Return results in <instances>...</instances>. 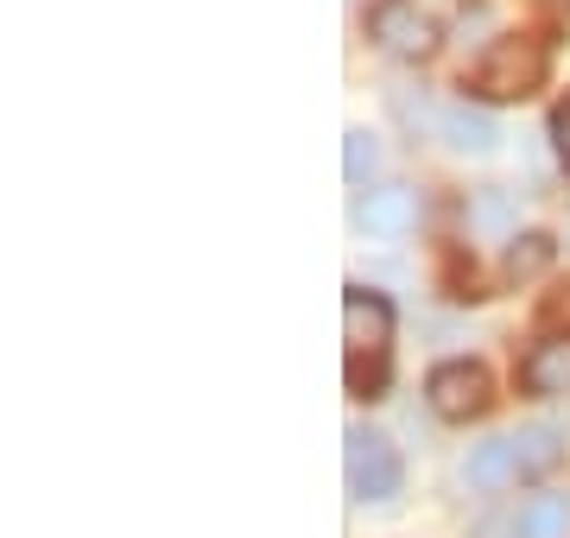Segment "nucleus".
<instances>
[{"label": "nucleus", "mask_w": 570, "mask_h": 538, "mask_svg": "<svg viewBox=\"0 0 570 538\" xmlns=\"http://www.w3.org/2000/svg\"><path fill=\"white\" fill-rule=\"evenodd\" d=\"M551 253H558V241H551V235H539V228H532V235H513L508 279H520V286H527V279H539V272L551 267Z\"/></svg>", "instance_id": "nucleus-12"}, {"label": "nucleus", "mask_w": 570, "mask_h": 538, "mask_svg": "<svg viewBox=\"0 0 570 538\" xmlns=\"http://www.w3.org/2000/svg\"><path fill=\"white\" fill-rule=\"evenodd\" d=\"M343 456H348V495H355V500H393V495H400L406 469H400V450H393L381 431L348 425Z\"/></svg>", "instance_id": "nucleus-4"}, {"label": "nucleus", "mask_w": 570, "mask_h": 538, "mask_svg": "<svg viewBox=\"0 0 570 538\" xmlns=\"http://www.w3.org/2000/svg\"><path fill=\"white\" fill-rule=\"evenodd\" d=\"M438 133H444L450 152H463V159H489L494 146H501V127H494L489 108H469V102H444L438 108Z\"/></svg>", "instance_id": "nucleus-7"}, {"label": "nucleus", "mask_w": 570, "mask_h": 538, "mask_svg": "<svg viewBox=\"0 0 570 538\" xmlns=\"http://www.w3.org/2000/svg\"><path fill=\"white\" fill-rule=\"evenodd\" d=\"M475 222H489V228H508V203H501V197H482V203H475Z\"/></svg>", "instance_id": "nucleus-14"}, {"label": "nucleus", "mask_w": 570, "mask_h": 538, "mask_svg": "<svg viewBox=\"0 0 570 538\" xmlns=\"http://www.w3.org/2000/svg\"><path fill=\"white\" fill-rule=\"evenodd\" d=\"M463 476L475 495H501V488H513L520 481V456H513V437H489V444H475L463 462Z\"/></svg>", "instance_id": "nucleus-9"}, {"label": "nucleus", "mask_w": 570, "mask_h": 538, "mask_svg": "<svg viewBox=\"0 0 570 538\" xmlns=\"http://www.w3.org/2000/svg\"><path fill=\"white\" fill-rule=\"evenodd\" d=\"M546 83V44L527 39V32H508V39L489 44V58L475 63V89L489 102H520Z\"/></svg>", "instance_id": "nucleus-2"}, {"label": "nucleus", "mask_w": 570, "mask_h": 538, "mask_svg": "<svg viewBox=\"0 0 570 538\" xmlns=\"http://www.w3.org/2000/svg\"><path fill=\"white\" fill-rule=\"evenodd\" d=\"M513 456H520V481H539L546 469H558L564 444H558L551 425H520V431H513Z\"/></svg>", "instance_id": "nucleus-11"}, {"label": "nucleus", "mask_w": 570, "mask_h": 538, "mask_svg": "<svg viewBox=\"0 0 570 538\" xmlns=\"http://www.w3.org/2000/svg\"><path fill=\"white\" fill-rule=\"evenodd\" d=\"M374 166H381V146H374V133H367V127H348V133H343V171H348V185H367V178H374Z\"/></svg>", "instance_id": "nucleus-13"}, {"label": "nucleus", "mask_w": 570, "mask_h": 538, "mask_svg": "<svg viewBox=\"0 0 570 538\" xmlns=\"http://www.w3.org/2000/svg\"><path fill=\"white\" fill-rule=\"evenodd\" d=\"M343 355H348V393L381 399L387 393V355H393V305L381 291H343Z\"/></svg>", "instance_id": "nucleus-1"}, {"label": "nucleus", "mask_w": 570, "mask_h": 538, "mask_svg": "<svg viewBox=\"0 0 570 538\" xmlns=\"http://www.w3.org/2000/svg\"><path fill=\"white\" fill-rule=\"evenodd\" d=\"M367 39L381 44L387 58L419 63V58H431V51H438L444 20H438V13H425L419 0H381V7L367 13Z\"/></svg>", "instance_id": "nucleus-3"}, {"label": "nucleus", "mask_w": 570, "mask_h": 538, "mask_svg": "<svg viewBox=\"0 0 570 538\" xmlns=\"http://www.w3.org/2000/svg\"><path fill=\"white\" fill-rule=\"evenodd\" d=\"M570 532V500L564 495H532L513 514V538H564Z\"/></svg>", "instance_id": "nucleus-10"}, {"label": "nucleus", "mask_w": 570, "mask_h": 538, "mask_svg": "<svg viewBox=\"0 0 570 538\" xmlns=\"http://www.w3.org/2000/svg\"><path fill=\"white\" fill-rule=\"evenodd\" d=\"M419 7H425V13H438V20H444L450 7H456V0H419Z\"/></svg>", "instance_id": "nucleus-16"}, {"label": "nucleus", "mask_w": 570, "mask_h": 538, "mask_svg": "<svg viewBox=\"0 0 570 538\" xmlns=\"http://www.w3.org/2000/svg\"><path fill=\"white\" fill-rule=\"evenodd\" d=\"M348 222H355V235H367V241H406L412 222H419V197H412L406 185H374V190L355 197Z\"/></svg>", "instance_id": "nucleus-6"}, {"label": "nucleus", "mask_w": 570, "mask_h": 538, "mask_svg": "<svg viewBox=\"0 0 570 538\" xmlns=\"http://www.w3.org/2000/svg\"><path fill=\"white\" fill-rule=\"evenodd\" d=\"M551 140H558V159L570 166V102L558 108V114H551Z\"/></svg>", "instance_id": "nucleus-15"}, {"label": "nucleus", "mask_w": 570, "mask_h": 538, "mask_svg": "<svg viewBox=\"0 0 570 538\" xmlns=\"http://www.w3.org/2000/svg\"><path fill=\"white\" fill-rule=\"evenodd\" d=\"M520 387H527L532 399L570 393V336H546V342H532L527 361H520Z\"/></svg>", "instance_id": "nucleus-8"}, {"label": "nucleus", "mask_w": 570, "mask_h": 538, "mask_svg": "<svg viewBox=\"0 0 570 538\" xmlns=\"http://www.w3.org/2000/svg\"><path fill=\"white\" fill-rule=\"evenodd\" d=\"M425 399H431V412L444 418V425H469V418L489 412L494 380H489L482 361H438L431 380H425Z\"/></svg>", "instance_id": "nucleus-5"}]
</instances>
